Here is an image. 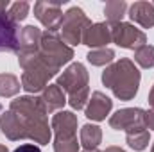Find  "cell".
<instances>
[{
  "label": "cell",
  "mask_w": 154,
  "mask_h": 152,
  "mask_svg": "<svg viewBox=\"0 0 154 152\" xmlns=\"http://www.w3.org/2000/svg\"><path fill=\"white\" fill-rule=\"evenodd\" d=\"M41 97L23 95L11 100L7 111L0 114V132L11 141L31 140L38 145H48L52 129Z\"/></svg>",
  "instance_id": "1"
},
{
  "label": "cell",
  "mask_w": 154,
  "mask_h": 152,
  "mask_svg": "<svg viewBox=\"0 0 154 152\" xmlns=\"http://www.w3.org/2000/svg\"><path fill=\"white\" fill-rule=\"evenodd\" d=\"M140 81L142 74L136 68L134 61H131L129 57H120L118 61L106 66V70L102 72V84L111 90V93L118 100L124 102L133 100L136 97Z\"/></svg>",
  "instance_id": "2"
},
{
  "label": "cell",
  "mask_w": 154,
  "mask_h": 152,
  "mask_svg": "<svg viewBox=\"0 0 154 152\" xmlns=\"http://www.w3.org/2000/svg\"><path fill=\"white\" fill-rule=\"evenodd\" d=\"M66 95L72 109H84L90 100V75L82 63H70L56 82Z\"/></svg>",
  "instance_id": "3"
},
{
  "label": "cell",
  "mask_w": 154,
  "mask_h": 152,
  "mask_svg": "<svg viewBox=\"0 0 154 152\" xmlns=\"http://www.w3.org/2000/svg\"><path fill=\"white\" fill-rule=\"evenodd\" d=\"M18 65L23 70L22 79H20L22 88L29 95H36L39 91H43L48 86V81L59 74L57 70H54L50 65H47L39 57L38 52L27 54V56H18Z\"/></svg>",
  "instance_id": "4"
},
{
  "label": "cell",
  "mask_w": 154,
  "mask_h": 152,
  "mask_svg": "<svg viewBox=\"0 0 154 152\" xmlns=\"http://www.w3.org/2000/svg\"><path fill=\"white\" fill-rule=\"evenodd\" d=\"M77 114L74 111H57L52 116L50 129L54 132V152H79Z\"/></svg>",
  "instance_id": "5"
},
{
  "label": "cell",
  "mask_w": 154,
  "mask_h": 152,
  "mask_svg": "<svg viewBox=\"0 0 154 152\" xmlns=\"http://www.w3.org/2000/svg\"><path fill=\"white\" fill-rule=\"evenodd\" d=\"M38 54L47 65H50L57 72H61L63 65L70 63L75 56L72 47H68L57 32H50V31H45L41 34Z\"/></svg>",
  "instance_id": "6"
},
{
  "label": "cell",
  "mask_w": 154,
  "mask_h": 152,
  "mask_svg": "<svg viewBox=\"0 0 154 152\" xmlns=\"http://www.w3.org/2000/svg\"><path fill=\"white\" fill-rule=\"evenodd\" d=\"M91 25V20L86 16V13L81 7H70L63 14V22L59 27V36L68 47H75L82 43V36L86 29Z\"/></svg>",
  "instance_id": "7"
},
{
  "label": "cell",
  "mask_w": 154,
  "mask_h": 152,
  "mask_svg": "<svg viewBox=\"0 0 154 152\" xmlns=\"http://www.w3.org/2000/svg\"><path fill=\"white\" fill-rule=\"evenodd\" d=\"M111 39L120 48H129V50H136L147 45V34L127 22L111 25Z\"/></svg>",
  "instance_id": "8"
},
{
  "label": "cell",
  "mask_w": 154,
  "mask_h": 152,
  "mask_svg": "<svg viewBox=\"0 0 154 152\" xmlns=\"http://www.w3.org/2000/svg\"><path fill=\"white\" fill-rule=\"evenodd\" d=\"M9 2L7 0H0V52H18V36H20V29L18 23H14L9 14Z\"/></svg>",
  "instance_id": "9"
},
{
  "label": "cell",
  "mask_w": 154,
  "mask_h": 152,
  "mask_svg": "<svg viewBox=\"0 0 154 152\" xmlns=\"http://www.w3.org/2000/svg\"><path fill=\"white\" fill-rule=\"evenodd\" d=\"M63 7L57 2H47V0H39L34 4V16L38 18V22L50 32H57L63 22Z\"/></svg>",
  "instance_id": "10"
},
{
  "label": "cell",
  "mask_w": 154,
  "mask_h": 152,
  "mask_svg": "<svg viewBox=\"0 0 154 152\" xmlns=\"http://www.w3.org/2000/svg\"><path fill=\"white\" fill-rule=\"evenodd\" d=\"M109 127L115 131H131L145 127V111L142 108H124L109 116Z\"/></svg>",
  "instance_id": "11"
},
{
  "label": "cell",
  "mask_w": 154,
  "mask_h": 152,
  "mask_svg": "<svg viewBox=\"0 0 154 152\" xmlns=\"http://www.w3.org/2000/svg\"><path fill=\"white\" fill-rule=\"evenodd\" d=\"M113 109V100L104 95L102 91H93L90 95V100L84 108V114L88 120H93V122H102L106 120V116L111 113Z\"/></svg>",
  "instance_id": "12"
},
{
  "label": "cell",
  "mask_w": 154,
  "mask_h": 152,
  "mask_svg": "<svg viewBox=\"0 0 154 152\" xmlns=\"http://www.w3.org/2000/svg\"><path fill=\"white\" fill-rule=\"evenodd\" d=\"M111 25L108 22H97V23H91L84 36H82V45L90 47L91 50L93 48H104L108 47V43H111Z\"/></svg>",
  "instance_id": "13"
},
{
  "label": "cell",
  "mask_w": 154,
  "mask_h": 152,
  "mask_svg": "<svg viewBox=\"0 0 154 152\" xmlns=\"http://www.w3.org/2000/svg\"><path fill=\"white\" fill-rule=\"evenodd\" d=\"M41 34H43V31L34 27V25L22 27L20 36H18V52H16V56H27V54L38 52L39 43H41Z\"/></svg>",
  "instance_id": "14"
},
{
  "label": "cell",
  "mask_w": 154,
  "mask_h": 152,
  "mask_svg": "<svg viewBox=\"0 0 154 152\" xmlns=\"http://www.w3.org/2000/svg\"><path fill=\"white\" fill-rule=\"evenodd\" d=\"M127 14H129V18L134 23H138L143 29L154 27V5H152V2H143V0L134 2V4L129 5V13Z\"/></svg>",
  "instance_id": "15"
},
{
  "label": "cell",
  "mask_w": 154,
  "mask_h": 152,
  "mask_svg": "<svg viewBox=\"0 0 154 152\" xmlns=\"http://www.w3.org/2000/svg\"><path fill=\"white\" fill-rule=\"evenodd\" d=\"M41 100L43 106L47 109V113H54V111H63L65 104L68 102L66 93L57 86V84H48L43 91H41Z\"/></svg>",
  "instance_id": "16"
},
{
  "label": "cell",
  "mask_w": 154,
  "mask_h": 152,
  "mask_svg": "<svg viewBox=\"0 0 154 152\" xmlns=\"http://www.w3.org/2000/svg\"><path fill=\"white\" fill-rule=\"evenodd\" d=\"M102 143V129L95 123H86L81 127V145L84 150H97Z\"/></svg>",
  "instance_id": "17"
},
{
  "label": "cell",
  "mask_w": 154,
  "mask_h": 152,
  "mask_svg": "<svg viewBox=\"0 0 154 152\" xmlns=\"http://www.w3.org/2000/svg\"><path fill=\"white\" fill-rule=\"evenodd\" d=\"M125 141L133 150L142 152L149 147L151 136H149V131L145 127H136V129H131L125 132Z\"/></svg>",
  "instance_id": "18"
},
{
  "label": "cell",
  "mask_w": 154,
  "mask_h": 152,
  "mask_svg": "<svg viewBox=\"0 0 154 152\" xmlns=\"http://www.w3.org/2000/svg\"><path fill=\"white\" fill-rule=\"evenodd\" d=\"M127 9L129 5L124 2V0H111L104 5V16H106V22L109 25H116L122 22V18L127 14Z\"/></svg>",
  "instance_id": "19"
},
{
  "label": "cell",
  "mask_w": 154,
  "mask_h": 152,
  "mask_svg": "<svg viewBox=\"0 0 154 152\" xmlns=\"http://www.w3.org/2000/svg\"><path fill=\"white\" fill-rule=\"evenodd\" d=\"M88 63L93 65V66H109L111 63H115V50L113 48H93L88 52L86 56Z\"/></svg>",
  "instance_id": "20"
},
{
  "label": "cell",
  "mask_w": 154,
  "mask_h": 152,
  "mask_svg": "<svg viewBox=\"0 0 154 152\" xmlns=\"http://www.w3.org/2000/svg\"><path fill=\"white\" fill-rule=\"evenodd\" d=\"M22 90V82L14 74H0V97L11 99L18 95Z\"/></svg>",
  "instance_id": "21"
},
{
  "label": "cell",
  "mask_w": 154,
  "mask_h": 152,
  "mask_svg": "<svg viewBox=\"0 0 154 152\" xmlns=\"http://www.w3.org/2000/svg\"><path fill=\"white\" fill-rule=\"evenodd\" d=\"M134 63H138L142 68H152L154 66V47L143 45L134 50Z\"/></svg>",
  "instance_id": "22"
},
{
  "label": "cell",
  "mask_w": 154,
  "mask_h": 152,
  "mask_svg": "<svg viewBox=\"0 0 154 152\" xmlns=\"http://www.w3.org/2000/svg\"><path fill=\"white\" fill-rule=\"evenodd\" d=\"M29 11H31V4L22 0V2L11 4L9 9H7V14H9V18H11L14 23H20V22H23V20L29 16Z\"/></svg>",
  "instance_id": "23"
},
{
  "label": "cell",
  "mask_w": 154,
  "mask_h": 152,
  "mask_svg": "<svg viewBox=\"0 0 154 152\" xmlns=\"http://www.w3.org/2000/svg\"><path fill=\"white\" fill-rule=\"evenodd\" d=\"M13 152H41V149L38 145H34V143H23V145L16 147Z\"/></svg>",
  "instance_id": "24"
},
{
  "label": "cell",
  "mask_w": 154,
  "mask_h": 152,
  "mask_svg": "<svg viewBox=\"0 0 154 152\" xmlns=\"http://www.w3.org/2000/svg\"><path fill=\"white\" fill-rule=\"evenodd\" d=\"M145 129L154 131V109L145 111Z\"/></svg>",
  "instance_id": "25"
},
{
  "label": "cell",
  "mask_w": 154,
  "mask_h": 152,
  "mask_svg": "<svg viewBox=\"0 0 154 152\" xmlns=\"http://www.w3.org/2000/svg\"><path fill=\"white\" fill-rule=\"evenodd\" d=\"M104 152H125L122 147H116V145H109V147H106V150Z\"/></svg>",
  "instance_id": "26"
},
{
  "label": "cell",
  "mask_w": 154,
  "mask_h": 152,
  "mask_svg": "<svg viewBox=\"0 0 154 152\" xmlns=\"http://www.w3.org/2000/svg\"><path fill=\"white\" fill-rule=\"evenodd\" d=\"M149 106L154 109V84H152V88H151V91H149Z\"/></svg>",
  "instance_id": "27"
},
{
  "label": "cell",
  "mask_w": 154,
  "mask_h": 152,
  "mask_svg": "<svg viewBox=\"0 0 154 152\" xmlns=\"http://www.w3.org/2000/svg\"><path fill=\"white\" fill-rule=\"evenodd\" d=\"M0 152H9V149L5 145H0Z\"/></svg>",
  "instance_id": "28"
},
{
  "label": "cell",
  "mask_w": 154,
  "mask_h": 152,
  "mask_svg": "<svg viewBox=\"0 0 154 152\" xmlns=\"http://www.w3.org/2000/svg\"><path fill=\"white\" fill-rule=\"evenodd\" d=\"M84 152H104V150H99V149H97V150H84Z\"/></svg>",
  "instance_id": "29"
},
{
  "label": "cell",
  "mask_w": 154,
  "mask_h": 152,
  "mask_svg": "<svg viewBox=\"0 0 154 152\" xmlns=\"http://www.w3.org/2000/svg\"><path fill=\"white\" fill-rule=\"evenodd\" d=\"M151 152H154V143H152V147H151Z\"/></svg>",
  "instance_id": "30"
},
{
  "label": "cell",
  "mask_w": 154,
  "mask_h": 152,
  "mask_svg": "<svg viewBox=\"0 0 154 152\" xmlns=\"http://www.w3.org/2000/svg\"><path fill=\"white\" fill-rule=\"evenodd\" d=\"M0 114H2V104H0Z\"/></svg>",
  "instance_id": "31"
}]
</instances>
